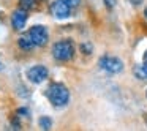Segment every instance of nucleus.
Returning a JSON list of instances; mask_svg holds the SVG:
<instances>
[{"instance_id":"10","label":"nucleus","mask_w":147,"mask_h":131,"mask_svg":"<svg viewBox=\"0 0 147 131\" xmlns=\"http://www.w3.org/2000/svg\"><path fill=\"white\" fill-rule=\"evenodd\" d=\"M19 5L21 8H24V10H35L36 5H38V0H19Z\"/></svg>"},{"instance_id":"6","label":"nucleus","mask_w":147,"mask_h":131,"mask_svg":"<svg viewBox=\"0 0 147 131\" xmlns=\"http://www.w3.org/2000/svg\"><path fill=\"white\" fill-rule=\"evenodd\" d=\"M27 77L33 84H41L43 81L48 79V68L43 65H35L27 71Z\"/></svg>"},{"instance_id":"3","label":"nucleus","mask_w":147,"mask_h":131,"mask_svg":"<svg viewBox=\"0 0 147 131\" xmlns=\"http://www.w3.org/2000/svg\"><path fill=\"white\" fill-rule=\"evenodd\" d=\"M100 68H103L105 71L111 74H115V73H120L123 70V63H122L120 58L117 57H112V55H105V57L100 58Z\"/></svg>"},{"instance_id":"7","label":"nucleus","mask_w":147,"mask_h":131,"mask_svg":"<svg viewBox=\"0 0 147 131\" xmlns=\"http://www.w3.org/2000/svg\"><path fill=\"white\" fill-rule=\"evenodd\" d=\"M26 22H27V10L19 8L11 14V24L16 30H22L26 27Z\"/></svg>"},{"instance_id":"13","label":"nucleus","mask_w":147,"mask_h":131,"mask_svg":"<svg viewBox=\"0 0 147 131\" xmlns=\"http://www.w3.org/2000/svg\"><path fill=\"white\" fill-rule=\"evenodd\" d=\"M65 3H68L71 8H74V7H79V3H81V0H63Z\"/></svg>"},{"instance_id":"12","label":"nucleus","mask_w":147,"mask_h":131,"mask_svg":"<svg viewBox=\"0 0 147 131\" xmlns=\"http://www.w3.org/2000/svg\"><path fill=\"white\" fill-rule=\"evenodd\" d=\"M16 114L19 115V117H29V109H26V107H19L16 111Z\"/></svg>"},{"instance_id":"2","label":"nucleus","mask_w":147,"mask_h":131,"mask_svg":"<svg viewBox=\"0 0 147 131\" xmlns=\"http://www.w3.org/2000/svg\"><path fill=\"white\" fill-rule=\"evenodd\" d=\"M52 55H54L55 60L59 62H67L71 60L74 55V44L70 40H60L54 44L52 48Z\"/></svg>"},{"instance_id":"17","label":"nucleus","mask_w":147,"mask_h":131,"mask_svg":"<svg viewBox=\"0 0 147 131\" xmlns=\"http://www.w3.org/2000/svg\"><path fill=\"white\" fill-rule=\"evenodd\" d=\"M2 68H3V67H2V62H0V70H2Z\"/></svg>"},{"instance_id":"5","label":"nucleus","mask_w":147,"mask_h":131,"mask_svg":"<svg viewBox=\"0 0 147 131\" xmlns=\"http://www.w3.org/2000/svg\"><path fill=\"white\" fill-rule=\"evenodd\" d=\"M51 13L57 19H67L71 13V7L68 3H65L63 0H54L51 3Z\"/></svg>"},{"instance_id":"9","label":"nucleus","mask_w":147,"mask_h":131,"mask_svg":"<svg viewBox=\"0 0 147 131\" xmlns=\"http://www.w3.org/2000/svg\"><path fill=\"white\" fill-rule=\"evenodd\" d=\"M134 74H136L139 79H147V60L144 62L142 65L134 68Z\"/></svg>"},{"instance_id":"14","label":"nucleus","mask_w":147,"mask_h":131,"mask_svg":"<svg viewBox=\"0 0 147 131\" xmlns=\"http://www.w3.org/2000/svg\"><path fill=\"white\" fill-rule=\"evenodd\" d=\"M81 49H82V52H84V54H92V46H90V44H87V43H86V44H82V46H81Z\"/></svg>"},{"instance_id":"8","label":"nucleus","mask_w":147,"mask_h":131,"mask_svg":"<svg viewBox=\"0 0 147 131\" xmlns=\"http://www.w3.org/2000/svg\"><path fill=\"white\" fill-rule=\"evenodd\" d=\"M18 44H19V48L22 49V51H30V49L35 48V43H33V40L30 38L29 33L21 36V38L18 40Z\"/></svg>"},{"instance_id":"4","label":"nucleus","mask_w":147,"mask_h":131,"mask_svg":"<svg viewBox=\"0 0 147 131\" xmlns=\"http://www.w3.org/2000/svg\"><path fill=\"white\" fill-rule=\"evenodd\" d=\"M29 35H30V38L33 40L35 46H45L46 43H48V40H49L48 30H46V27H43V26H33L32 29L29 30Z\"/></svg>"},{"instance_id":"1","label":"nucleus","mask_w":147,"mask_h":131,"mask_svg":"<svg viewBox=\"0 0 147 131\" xmlns=\"http://www.w3.org/2000/svg\"><path fill=\"white\" fill-rule=\"evenodd\" d=\"M48 98L55 107H62L68 103L70 99V92L68 89L60 82H55V84H51L48 89Z\"/></svg>"},{"instance_id":"11","label":"nucleus","mask_w":147,"mask_h":131,"mask_svg":"<svg viewBox=\"0 0 147 131\" xmlns=\"http://www.w3.org/2000/svg\"><path fill=\"white\" fill-rule=\"evenodd\" d=\"M38 123H40V126H41V130H45V131L51 130V126H52V120L49 117H41L38 120Z\"/></svg>"},{"instance_id":"15","label":"nucleus","mask_w":147,"mask_h":131,"mask_svg":"<svg viewBox=\"0 0 147 131\" xmlns=\"http://www.w3.org/2000/svg\"><path fill=\"white\" fill-rule=\"evenodd\" d=\"M106 5H108V8H112L114 7V0H106Z\"/></svg>"},{"instance_id":"16","label":"nucleus","mask_w":147,"mask_h":131,"mask_svg":"<svg viewBox=\"0 0 147 131\" xmlns=\"http://www.w3.org/2000/svg\"><path fill=\"white\" fill-rule=\"evenodd\" d=\"M144 17H146V19H147V8H146V10H144Z\"/></svg>"}]
</instances>
